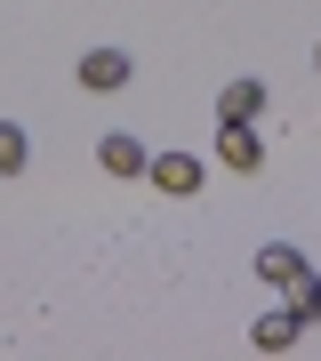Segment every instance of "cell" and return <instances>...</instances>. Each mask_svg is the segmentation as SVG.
Listing matches in <instances>:
<instances>
[{
	"mask_svg": "<svg viewBox=\"0 0 321 361\" xmlns=\"http://www.w3.org/2000/svg\"><path fill=\"white\" fill-rule=\"evenodd\" d=\"M297 273H305V257H297L289 241H265V249H257V281H273V289H289Z\"/></svg>",
	"mask_w": 321,
	"mask_h": 361,
	"instance_id": "52a82bcc",
	"label": "cell"
},
{
	"mask_svg": "<svg viewBox=\"0 0 321 361\" xmlns=\"http://www.w3.org/2000/svg\"><path fill=\"white\" fill-rule=\"evenodd\" d=\"M145 177H153L169 201H193L209 185V169H201V153H161V161H145Z\"/></svg>",
	"mask_w": 321,
	"mask_h": 361,
	"instance_id": "6da1fadb",
	"label": "cell"
},
{
	"mask_svg": "<svg viewBox=\"0 0 321 361\" xmlns=\"http://www.w3.org/2000/svg\"><path fill=\"white\" fill-rule=\"evenodd\" d=\"M128 80H137L128 49H89V56H80V89H89V97H121Z\"/></svg>",
	"mask_w": 321,
	"mask_h": 361,
	"instance_id": "7a4b0ae2",
	"label": "cell"
},
{
	"mask_svg": "<svg viewBox=\"0 0 321 361\" xmlns=\"http://www.w3.org/2000/svg\"><path fill=\"white\" fill-rule=\"evenodd\" d=\"M25 161H32V145L16 121H0V177H25Z\"/></svg>",
	"mask_w": 321,
	"mask_h": 361,
	"instance_id": "ba28073f",
	"label": "cell"
},
{
	"mask_svg": "<svg viewBox=\"0 0 321 361\" xmlns=\"http://www.w3.org/2000/svg\"><path fill=\"white\" fill-rule=\"evenodd\" d=\"M297 329H305V322H297L289 305H281V313H257V329H249V345H257V353H289V345H297Z\"/></svg>",
	"mask_w": 321,
	"mask_h": 361,
	"instance_id": "5b68a950",
	"label": "cell"
},
{
	"mask_svg": "<svg viewBox=\"0 0 321 361\" xmlns=\"http://www.w3.org/2000/svg\"><path fill=\"white\" fill-rule=\"evenodd\" d=\"M265 113V80H225L217 89V121H257Z\"/></svg>",
	"mask_w": 321,
	"mask_h": 361,
	"instance_id": "8992f818",
	"label": "cell"
},
{
	"mask_svg": "<svg viewBox=\"0 0 321 361\" xmlns=\"http://www.w3.org/2000/svg\"><path fill=\"white\" fill-rule=\"evenodd\" d=\"M313 65H321V40H313Z\"/></svg>",
	"mask_w": 321,
	"mask_h": 361,
	"instance_id": "30bf717a",
	"label": "cell"
},
{
	"mask_svg": "<svg viewBox=\"0 0 321 361\" xmlns=\"http://www.w3.org/2000/svg\"><path fill=\"white\" fill-rule=\"evenodd\" d=\"M97 161H104V177H145V161H153V153H145L128 129H113V137L97 145Z\"/></svg>",
	"mask_w": 321,
	"mask_h": 361,
	"instance_id": "277c9868",
	"label": "cell"
},
{
	"mask_svg": "<svg viewBox=\"0 0 321 361\" xmlns=\"http://www.w3.org/2000/svg\"><path fill=\"white\" fill-rule=\"evenodd\" d=\"M217 161L233 177H257L265 169V145H257V121H217Z\"/></svg>",
	"mask_w": 321,
	"mask_h": 361,
	"instance_id": "3957f363",
	"label": "cell"
},
{
	"mask_svg": "<svg viewBox=\"0 0 321 361\" xmlns=\"http://www.w3.org/2000/svg\"><path fill=\"white\" fill-rule=\"evenodd\" d=\"M289 313H297V322H321V281H313V273L289 281Z\"/></svg>",
	"mask_w": 321,
	"mask_h": 361,
	"instance_id": "9c48e42d",
	"label": "cell"
}]
</instances>
